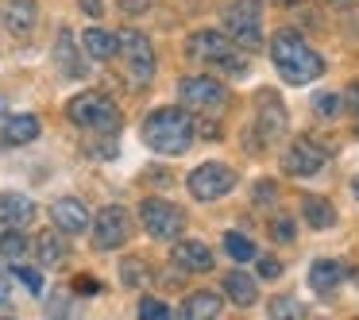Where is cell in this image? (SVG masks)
Masks as SVG:
<instances>
[{
  "mask_svg": "<svg viewBox=\"0 0 359 320\" xmlns=\"http://www.w3.org/2000/svg\"><path fill=\"white\" fill-rule=\"evenodd\" d=\"M271 58L290 85H309V81H317L320 74H325V58H320L294 27H278V32L271 35Z\"/></svg>",
  "mask_w": 359,
  "mask_h": 320,
  "instance_id": "6da1fadb",
  "label": "cell"
},
{
  "mask_svg": "<svg viewBox=\"0 0 359 320\" xmlns=\"http://www.w3.org/2000/svg\"><path fill=\"white\" fill-rule=\"evenodd\" d=\"M143 143L158 155H186L194 147V120L186 109H155L140 127Z\"/></svg>",
  "mask_w": 359,
  "mask_h": 320,
  "instance_id": "7a4b0ae2",
  "label": "cell"
},
{
  "mask_svg": "<svg viewBox=\"0 0 359 320\" xmlns=\"http://www.w3.org/2000/svg\"><path fill=\"white\" fill-rule=\"evenodd\" d=\"M66 116H70L78 127H89V132H97V135H116L120 124H124L116 104H112L104 93H93V89L74 97V101L66 104Z\"/></svg>",
  "mask_w": 359,
  "mask_h": 320,
  "instance_id": "3957f363",
  "label": "cell"
},
{
  "mask_svg": "<svg viewBox=\"0 0 359 320\" xmlns=\"http://www.w3.org/2000/svg\"><path fill=\"white\" fill-rule=\"evenodd\" d=\"M259 20H263V0H232V4L224 8V35L243 50V55L263 50Z\"/></svg>",
  "mask_w": 359,
  "mask_h": 320,
  "instance_id": "277c9868",
  "label": "cell"
},
{
  "mask_svg": "<svg viewBox=\"0 0 359 320\" xmlns=\"http://www.w3.org/2000/svg\"><path fill=\"white\" fill-rule=\"evenodd\" d=\"M116 55L124 58V74H128V85L132 89H143L155 81V47H151V39L143 32H120L116 35Z\"/></svg>",
  "mask_w": 359,
  "mask_h": 320,
  "instance_id": "5b68a950",
  "label": "cell"
},
{
  "mask_svg": "<svg viewBox=\"0 0 359 320\" xmlns=\"http://www.w3.org/2000/svg\"><path fill=\"white\" fill-rule=\"evenodd\" d=\"M178 93H182V104L189 112H209V116H217V112L228 109V89L217 78H209V74H189V78H182Z\"/></svg>",
  "mask_w": 359,
  "mask_h": 320,
  "instance_id": "8992f818",
  "label": "cell"
},
{
  "mask_svg": "<svg viewBox=\"0 0 359 320\" xmlns=\"http://www.w3.org/2000/svg\"><path fill=\"white\" fill-rule=\"evenodd\" d=\"M140 224L151 239H178L182 228H186V212L163 197H147L140 204Z\"/></svg>",
  "mask_w": 359,
  "mask_h": 320,
  "instance_id": "52a82bcc",
  "label": "cell"
},
{
  "mask_svg": "<svg viewBox=\"0 0 359 320\" xmlns=\"http://www.w3.org/2000/svg\"><path fill=\"white\" fill-rule=\"evenodd\" d=\"M186 189L197 197V201H217V197H224V193L236 189V170L224 166V162H201V166L189 170Z\"/></svg>",
  "mask_w": 359,
  "mask_h": 320,
  "instance_id": "ba28073f",
  "label": "cell"
},
{
  "mask_svg": "<svg viewBox=\"0 0 359 320\" xmlns=\"http://www.w3.org/2000/svg\"><path fill=\"white\" fill-rule=\"evenodd\" d=\"M89 232H93L97 251H116V247H124L128 235H132V216H128V209H120V204H109V209H101L89 220Z\"/></svg>",
  "mask_w": 359,
  "mask_h": 320,
  "instance_id": "9c48e42d",
  "label": "cell"
},
{
  "mask_svg": "<svg viewBox=\"0 0 359 320\" xmlns=\"http://www.w3.org/2000/svg\"><path fill=\"white\" fill-rule=\"evenodd\" d=\"M282 166H286V174H294V178H317V174L325 170V151L313 139L297 135L286 147V155H282Z\"/></svg>",
  "mask_w": 359,
  "mask_h": 320,
  "instance_id": "30bf717a",
  "label": "cell"
},
{
  "mask_svg": "<svg viewBox=\"0 0 359 320\" xmlns=\"http://www.w3.org/2000/svg\"><path fill=\"white\" fill-rule=\"evenodd\" d=\"M255 132H259V139H263L266 147H271V143H278L282 135H286V104H282L278 93H263V97H259Z\"/></svg>",
  "mask_w": 359,
  "mask_h": 320,
  "instance_id": "8fae6325",
  "label": "cell"
},
{
  "mask_svg": "<svg viewBox=\"0 0 359 320\" xmlns=\"http://www.w3.org/2000/svg\"><path fill=\"white\" fill-rule=\"evenodd\" d=\"M189 58H197V62H209V66H220L232 50H240L232 39H228L224 32H212V27H205V32H194L189 35Z\"/></svg>",
  "mask_w": 359,
  "mask_h": 320,
  "instance_id": "7c38bea8",
  "label": "cell"
},
{
  "mask_svg": "<svg viewBox=\"0 0 359 320\" xmlns=\"http://www.w3.org/2000/svg\"><path fill=\"white\" fill-rule=\"evenodd\" d=\"M50 220H55V228L62 235L89 232V209L78 201V197H58V201L50 204Z\"/></svg>",
  "mask_w": 359,
  "mask_h": 320,
  "instance_id": "4fadbf2b",
  "label": "cell"
},
{
  "mask_svg": "<svg viewBox=\"0 0 359 320\" xmlns=\"http://www.w3.org/2000/svg\"><path fill=\"white\" fill-rule=\"evenodd\" d=\"M0 24L8 27V35L27 39L39 24V4L35 0H4V12H0Z\"/></svg>",
  "mask_w": 359,
  "mask_h": 320,
  "instance_id": "5bb4252c",
  "label": "cell"
},
{
  "mask_svg": "<svg viewBox=\"0 0 359 320\" xmlns=\"http://www.w3.org/2000/svg\"><path fill=\"white\" fill-rule=\"evenodd\" d=\"M55 66H58V74H62V78H86V66H81V55H78V39H74L70 27H58Z\"/></svg>",
  "mask_w": 359,
  "mask_h": 320,
  "instance_id": "9a60e30c",
  "label": "cell"
},
{
  "mask_svg": "<svg viewBox=\"0 0 359 320\" xmlns=\"http://www.w3.org/2000/svg\"><path fill=\"white\" fill-rule=\"evenodd\" d=\"M174 266L178 270H186V274H205V270H212V251L205 247V243H197V239H182V243H174Z\"/></svg>",
  "mask_w": 359,
  "mask_h": 320,
  "instance_id": "2e32d148",
  "label": "cell"
},
{
  "mask_svg": "<svg viewBox=\"0 0 359 320\" xmlns=\"http://www.w3.org/2000/svg\"><path fill=\"white\" fill-rule=\"evenodd\" d=\"M35 220V201L24 193H0V224L4 228H27Z\"/></svg>",
  "mask_w": 359,
  "mask_h": 320,
  "instance_id": "e0dca14e",
  "label": "cell"
},
{
  "mask_svg": "<svg viewBox=\"0 0 359 320\" xmlns=\"http://www.w3.org/2000/svg\"><path fill=\"white\" fill-rule=\"evenodd\" d=\"M344 278H348V270H344L340 258H317V263L309 266V289H313V293H320V297L332 293Z\"/></svg>",
  "mask_w": 359,
  "mask_h": 320,
  "instance_id": "ac0fdd59",
  "label": "cell"
},
{
  "mask_svg": "<svg viewBox=\"0 0 359 320\" xmlns=\"http://www.w3.org/2000/svg\"><path fill=\"white\" fill-rule=\"evenodd\" d=\"M39 139V116L24 112V116H8L4 120V143L8 147H24V143Z\"/></svg>",
  "mask_w": 359,
  "mask_h": 320,
  "instance_id": "d6986e66",
  "label": "cell"
},
{
  "mask_svg": "<svg viewBox=\"0 0 359 320\" xmlns=\"http://www.w3.org/2000/svg\"><path fill=\"white\" fill-rule=\"evenodd\" d=\"M302 216H305V224H309L313 232H328V228L336 224V209L325 201V197H317V193H309L302 201Z\"/></svg>",
  "mask_w": 359,
  "mask_h": 320,
  "instance_id": "ffe728a7",
  "label": "cell"
},
{
  "mask_svg": "<svg viewBox=\"0 0 359 320\" xmlns=\"http://www.w3.org/2000/svg\"><path fill=\"white\" fill-rule=\"evenodd\" d=\"M224 289H228V297H232V305H240V309H251V305L259 301L255 278H251V274H243V270L224 274Z\"/></svg>",
  "mask_w": 359,
  "mask_h": 320,
  "instance_id": "44dd1931",
  "label": "cell"
},
{
  "mask_svg": "<svg viewBox=\"0 0 359 320\" xmlns=\"http://www.w3.org/2000/svg\"><path fill=\"white\" fill-rule=\"evenodd\" d=\"M116 35L104 32V27H89L86 35H81V50H86L89 58H97V62H109L112 55H116Z\"/></svg>",
  "mask_w": 359,
  "mask_h": 320,
  "instance_id": "7402d4cb",
  "label": "cell"
},
{
  "mask_svg": "<svg viewBox=\"0 0 359 320\" xmlns=\"http://www.w3.org/2000/svg\"><path fill=\"white\" fill-rule=\"evenodd\" d=\"M182 316H186V320H212V316H220V297L209 293V289H197V293L186 297Z\"/></svg>",
  "mask_w": 359,
  "mask_h": 320,
  "instance_id": "603a6c76",
  "label": "cell"
},
{
  "mask_svg": "<svg viewBox=\"0 0 359 320\" xmlns=\"http://www.w3.org/2000/svg\"><path fill=\"white\" fill-rule=\"evenodd\" d=\"M35 255H39V266H62V258H66V239H62V232H43L39 239H35Z\"/></svg>",
  "mask_w": 359,
  "mask_h": 320,
  "instance_id": "cb8c5ba5",
  "label": "cell"
},
{
  "mask_svg": "<svg viewBox=\"0 0 359 320\" xmlns=\"http://www.w3.org/2000/svg\"><path fill=\"white\" fill-rule=\"evenodd\" d=\"M0 255L8 258V263H20V258L27 255V239L20 228H8V232L0 235Z\"/></svg>",
  "mask_w": 359,
  "mask_h": 320,
  "instance_id": "d4e9b609",
  "label": "cell"
},
{
  "mask_svg": "<svg viewBox=\"0 0 359 320\" xmlns=\"http://www.w3.org/2000/svg\"><path fill=\"white\" fill-rule=\"evenodd\" d=\"M224 251L236 258V263H251V258H255V243H251L248 235H240V232L224 235Z\"/></svg>",
  "mask_w": 359,
  "mask_h": 320,
  "instance_id": "484cf974",
  "label": "cell"
},
{
  "mask_svg": "<svg viewBox=\"0 0 359 320\" xmlns=\"http://www.w3.org/2000/svg\"><path fill=\"white\" fill-rule=\"evenodd\" d=\"M120 278H124V286H143V278H147V266H143V258H124L120 263Z\"/></svg>",
  "mask_w": 359,
  "mask_h": 320,
  "instance_id": "4316f807",
  "label": "cell"
},
{
  "mask_svg": "<svg viewBox=\"0 0 359 320\" xmlns=\"http://www.w3.org/2000/svg\"><path fill=\"white\" fill-rule=\"evenodd\" d=\"M251 197H255V204H259V209H271V204L278 201V181H271V178L255 181V189H251Z\"/></svg>",
  "mask_w": 359,
  "mask_h": 320,
  "instance_id": "83f0119b",
  "label": "cell"
},
{
  "mask_svg": "<svg viewBox=\"0 0 359 320\" xmlns=\"http://www.w3.org/2000/svg\"><path fill=\"white\" fill-rule=\"evenodd\" d=\"M305 305L297 297H274L271 301V316H302Z\"/></svg>",
  "mask_w": 359,
  "mask_h": 320,
  "instance_id": "f1b7e54d",
  "label": "cell"
},
{
  "mask_svg": "<svg viewBox=\"0 0 359 320\" xmlns=\"http://www.w3.org/2000/svg\"><path fill=\"white\" fill-rule=\"evenodd\" d=\"M313 109H317V116L332 120V116H340V97L336 93H317L313 97Z\"/></svg>",
  "mask_w": 359,
  "mask_h": 320,
  "instance_id": "f546056e",
  "label": "cell"
},
{
  "mask_svg": "<svg viewBox=\"0 0 359 320\" xmlns=\"http://www.w3.org/2000/svg\"><path fill=\"white\" fill-rule=\"evenodd\" d=\"M12 274H16V278L24 281V286L32 289L35 297L43 293V274H39V270H32V266H20V263H16V266H12Z\"/></svg>",
  "mask_w": 359,
  "mask_h": 320,
  "instance_id": "4dcf8cb0",
  "label": "cell"
},
{
  "mask_svg": "<svg viewBox=\"0 0 359 320\" xmlns=\"http://www.w3.org/2000/svg\"><path fill=\"white\" fill-rule=\"evenodd\" d=\"M140 316H147V320H166V316H170V305L155 301V297H143V301H140Z\"/></svg>",
  "mask_w": 359,
  "mask_h": 320,
  "instance_id": "1f68e13d",
  "label": "cell"
},
{
  "mask_svg": "<svg viewBox=\"0 0 359 320\" xmlns=\"http://www.w3.org/2000/svg\"><path fill=\"white\" fill-rule=\"evenodd\" d=\"M271 235H274L278 243H290V239H294V220H290V216H278V220H274V228H271Z\"/></svg>",
  "mask_w": 359,
  "mask_h": 320,
  "instance_id": "d6a6232c",
  "label": "cell"
},
{
  "mask_svg": "<svg viewBox=\"0 0 359 320\" xmlns=\"http://www.w3.org/2000/svg\"><path fill=\"white\" fill-rule=\"evenodd\" d=\"M74 289H78V293H86V297H93V293H101V281L86 274V278H74Z\"/></svg>",
  "mask_w": 359,
  "mask_h": 320,
  "instance_id": "836d02e7",
  "label": "cell"
},
{
  "mask_svg": "<svg viewBox=\"0 0 359 320\" xmlns=\"http://www.w3.org/2000/svg\"><path fill=\"white\" fill-rule=\"evenodd\" d=\"M259 258V255H255ZM259 274H263V278H278L282 274V263L278 258H259Z\"/></svg>",
  "mask_w": 359,
  "mask_h": 320,
  "instance_id": "e575fe53",
  "label": "cell"
},
{
  "mask_svg": "<svg viewBox=\"0 0 359 320\" xmlns=\"http://www.w3.org/2000/svg\"><path fill=\"white\" fill-rule=\"evenodd\" d=\"M78 4H81V12H86V16H93V20L104 16V0H78Z\"/></svg>",
  "mask_w": 359,
  "mask_h": 320,
  "instance_id": "d590c367",
  "label": "cell"
},
{
  "mask_svg": "<svg viewBox=\"0 0 359 320\" xmlns=\"http://www.w3.org/2000/svg\"><path fill=\"white\" fill-rule=\"evenodd\" d=\"M344 101H348V109L359 116V81H351V85L344 89Z\"/></svg>",
  "mask_w": 359,
  "mask_h": 320,
  "instance_id": "8d00e7d4",
  "label": "cell"
},
{
  "mask_svg": "<svg viewBox=\"0 0 359 320\" xmlns=\"http://www.w3.org/2000/svg\"><path fill=\"white\" fill-rule=\"evenodd\" d=\"M120 8H124L128 16H140V12L147 8V0H120Z\"/></svg>",
  "mask_w": 359,
  "mask_h": 320,
  "instance_id": "74e56055",
  "label": "cell"
},
{
  "mask_svg": "<svg viewBox=\"0 0 359 320\" xmlns=\"http://www.w3.org/2000/svg\"><path fill=\"white\" fill-rule=\"evenodd\" d=\"M8 297H12V289H8V278L0 274V305H8Z\"/></svg>",
  "mask_w": 359,
  "mask_h": 320,
  "instance_id": "f35d334b",
  "label": "cell"
},
{
  "mask_svg": "<svg viewBox=\"0 0 359 320\" xmlns=\"http://www.w3.org/2000/svg\"><path fill=\"white\" fill-rule=\"evenodd\" d=\"M348 278H351V281H355V289H359V266H355V270H351V274H348Z\"/></svg>",
  "mask_w": 359,
  "mask_h": 320,
  "instance_id": "ab89813d",
  "label": "cell"
},
{
  "mask_svg": "<svg viewBox=\"0 0 359 320\" xmlns=\"http://www.w3.org/2000/svg\"><path fill=\"white\" fill-rule=\"evenodd\" d=\"M0 116H8V104H4V97H0Z\"/></svg>",
  "mask_w": 359,
  "mask_h": 320,
  "instance_id": "60d3db41",
  "label": "cell"
},
{
  "mask_svg": "<svg viewBox=\"0 0 359 320\" xmlns=\"http://www.w3.org/2000/svg\"><path fill=\"white\" fill-rule=\"evenodd\" d=\"M351 193H355V201H359V178H355V181H351Z\"/></svg>",
  "mask_w": 359,
  "mask_h": 320,
  "instance_id": "b9f144b4",
  "label": "cell"
},
{
  "mask_svg": "<svg viewBox=\"0 0 359 320\" xmlns=\"http://www.w3.org/2000/svg\"><path fill=\"white\" fill-rule=\"evenodd\" d=\"M278 4H297V0H278Z\"/></svg>",
  "mask_w": 359,
  "mask_h": 320,
  "instance_id": "7bdbcfd3",
  "label": "cell"
},
{
  "mask_svg": "<svg viewBox=\"0 0 359 320\" xmlns=\"http://www.w3.org/2000/svg\"><path fill=\"white\" fill-rule=\"evenodd\" d=\"M328 4H332V0H328Z\"/></svg>",
  "mask_w": 359,
  "mask_h": 320,
  "instance_id": "ee69618b",
  "label": "cell"
}]
</instances>
